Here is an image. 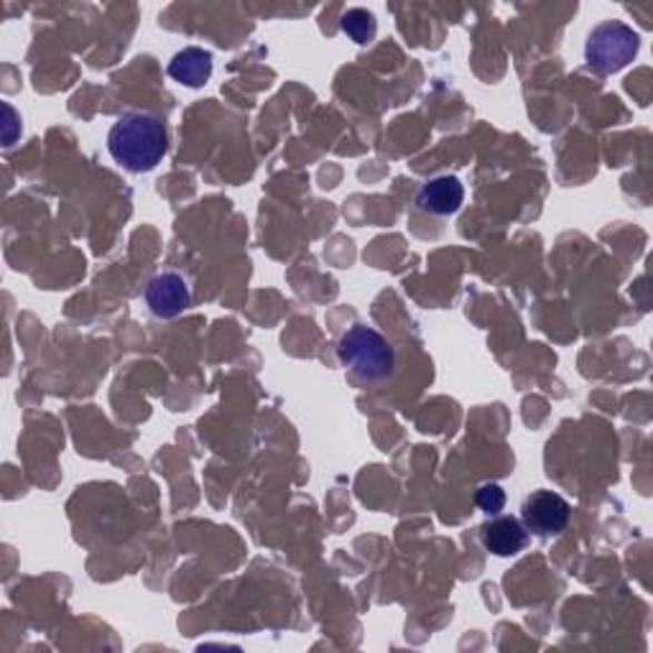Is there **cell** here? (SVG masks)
Listing matches in <instances>:
<instances>
[{
	"mask_svg": "<svg viewBox=\"0 0 653 653\" xmlns=\"http://www.w3.org/2000/svg\"><path fill=\"white\" fill-rule=\"evenodd\" d=\"M108 151L128 171H151L169 151V130L151 112L130 110L110 128Z\"/></svg>",
	"mask_w": 653,
	"mask_h": 653,
	"instance_id": "cell-1",
	"label": "cell"
},
{
	"mask_svg": "<svg viewBox=\"0 0 653 653\" xmlns=\"http://www.w3.org/2000/svg\"><path fill=\"white\" fill-rule=\"evenodd\" d=\"M339 363L360 380H383L394 373L396 355L388 339L368 325H353L337 343Z\"/></svg>",
	"mask_w": 653,
	"mask_h": 653,
	"instance_id": "cell-2",
	"label": "cell"
},
{
	"mask_svg": "<svg viewBox=\"0 0 653 653\" xmlns=\"http://www.w3.org/2000/svg\"><path fill=\"white\" fill-rule=\"evenodd\" d=\"M641 49L639 31L623 21H603L590 31L585 43L587 67L597 75H615L629 67Z\"/></svg>",
	"mask_w": 653,
	"mask_h": 653,
	"instance_id": "cell-3",
	"label": "cell"
},
{
	"mask_svg": "<svg viewBox=\"0 0 653 653\" xmlns=\"http://www.w3.org/2000/svg\"><path fill=\"white\" fill-rule=\"evenodd\" d=\"M570 503L562 498L560 493L552 491H536L531 493L521 508V518H524L526 531L536 536H556L562 534L570 521Z\"/></svg>",
	"mask_w": 653,
	"mask_h": 653,
	"instance_id": "cell-4",
	"label": "cell"
},
{
	"mask_svg": "<svg viewBox=\"0 0 653 653\" xmlns=\"http://www.w3.org/2000/svg\"><path fill=\"white\" fill-rule=\"evenodd\" d=\"M146 304L154 317L171 319L181 315L191 304L189 281L177 271H164L154 276L146 286Z\"/></svg>",
	"mask_w": 653,
	"mask_h": 653,
	"instance_id": "cell-5",
	"label": "cell"
},
{
	"mask_svg": "<svg viewBox=\"0 0 653 653\" xmlns=\"http://www.w3.org/2000/svg\"><path fill=\"white\" fill-rule=\"evenodd\" d=\"M465 187L459 185L457 177H437L419 189L416 195V205L419 210L434 217H449L463 207Z\"/></svg>",
	"mask_w": 653,
	"mask_h": 653,
	"instance_id": "cell-6",
	"label": "cell"
},
{
	"mask_svg": "<svg viewBox=\"0 0 653 653\" xmlns=\"http://www.w3.org/2000/svg\"><path fill=\"white\" fill-rule=\"evenodd\" d=\"M483 546L495 556H516L528 544V531L513 516H498L481 528Z\"/></svg>",
	"mask_w": 653,
	"mask_h": 653,
	"instance_id": "cell-7",
	"label": "cell"
},
{
	"mask_svg": "<svg viewBox=\"0 0 653 653\" xmlns=\"http://www.w3.org/2000/svg\"><path fill=\"white\" fill-rule=\"evenodd\" d=\"M169 77L179 85L202 87L212 77V55L199 47L181 49L169 62Z\"/></svg>",
	"mask_w": 653,
	"mask_h": 653,
	"instance_id": "cell-8",
	"label": "cell"
},
{
	"mask_svg": "<svg viewBox=\"0 0 653 653\" xmlns=\"http://www.w3.org/2000/svg\"><path fill=\"white\" fill-rule=\"evenodd\" d=\"M343 31L355 43L365 47V43H370L373 39H376L378 21H376V16H373L370 11H365V8H350V11L343 13Z\"/></svg>",
	"mask_w": 653,
	"mask_h": 653,
	"instance_id": "cell-9",
	"label": "cell"
},
{
	"mask_svg": "<svg viewBox=\"0 0 653 653\" xmlns=\"http://www.w3.org/2000/svg\"><path fill=\"white\" fill-rule=\"evenodd\" d=\"M475 503H477V508L491 513L493 516V513H501L503 506H506V491H503L501 485L487 483L475 493Z\"/></svg>",
	"mask_w": 653,
	"mask_h": 653,
	"instance_id": "cell-10",
	"label": "cell"
},
{
	"mask_svg": "<svg viewBox=\"0 0 653 653\" xmlns=\"http://www.w3.org/2000/svg\"><path fill=\"white\" fill-rule=\"evenodd\" d=\"M6 116H8V126H6V146L13 144V123H16V110L11 106H6Z\"/></svg>",
	"mask_w": 653,
	"mask_h": 653,
	"instance_id": "cell-11",
	"label": "cell"
}]
</instances>
